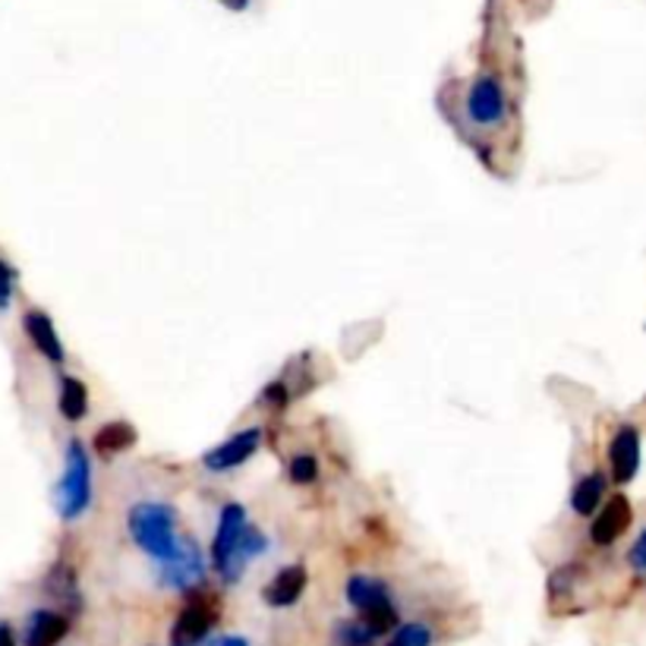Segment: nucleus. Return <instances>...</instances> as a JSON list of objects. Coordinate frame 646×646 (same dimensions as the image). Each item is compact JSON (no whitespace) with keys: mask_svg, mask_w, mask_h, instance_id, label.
<instances>
[{"mask_svg":"<svg viewBox=\"0 0 646 646\" xmlns=\"http://www.w3.org/2000/svg\"><path fill=\"white\" fill-rule=\"evenodd\" d=\"M129 536L139 549L159 561L174 558L180 543H177V517L170 505L162 502H142L129 511Z\"/></svg>","mask_w":646,"mask_h":646,"instance_id":"nucleus-1","label":"nucleus"},{"mask_svg":"<svg viewBox=\"0 0 646 646\" xmlns=\"http://www.w3.org/2000/svg\"><path fill=\"white\" fill-rule=\"evenodd\" d=\"M54 502L64 520L83 517L92 502V467H89V454L83 448V442L66 445V470L58 483Z\"/></svg>","mask_w":646,"mask_h":646,"instance_id":"nucleus-2","label":"nucleus"},{"mask_svg":"<svg viewBox=\"0 0 646 646\" xmlns=\"http://www.w3.org/2000/svg\"><path fill=\"white\" fill-rule=\"evenodd\" d=\"M218 606L215 599H193L187 603V609L177 615L174 628H170V646H195L205 641V634L215 628Z\"/></svg>","mask_w":646,"mask_h":646,"instance_id":"nucleus-3","label":"nucleus"},{"mask_svg":"<svg viewBox=\"0 0 646 646\" xmlns=\"http://www.w3.org/2000/svg\"><path fill=\"white\" fill-rule=\"evenodd\" d=\"M243 530H246V511L240 505H227L221 511V520H218V533H215V543H212V555H215V565L218 571L227 574L233 555H237V546L243 540Z\"/></svg>","mask_w":646,"mask_h":646,"instance_id":"nucleus-4","label":"nucleus"},{"mask_svg":"<svg viewBox=\"0 0 646 646\" xmlns=\"http://www.w3.org/2000/svg\"><path fill=\"white\" fill-rule=\"evenodd\" d=\"M205 568H202V558L190 540L180 543V549L174 558L162 561V583L170 590H193L195 583L202 581Z\"/></svg>","mask_w":646,"mask_h":646,"instance_id":"nucleus-5","label":"nucleus"},{"mask_svg":"<svg viewBox=\"0 0 646 646\" xmlns=\"http://www.w3.org/2000/svg\"><path fill=\"white\" fill-rule=\"evenodd\" d=\"M467 111L477 124L483 127H495L505 121V92L495 79H477L473 89H470V98H467Z\"/></svg>","mask_w":646,"mask_h":646,"instance_id":"nucleus-6","label":"nucleus"},{"mask_svg":"<svg viewBox=\"0 0 646 646\" xmlns=\"http://www.w3.org/2000/svg\"><path fill=\"white\" fill-rule=\"evenodd\" d=\"M609 460L618 483H631L641 467V435L634 426H621L609 445Z\"/></svg>","mask_w":646,"mask_h":646,"instance_id":"nucleus-7","label":"nucleus"},{"mask_svg":"<svg viewBox=\"0 0 646 646\" xmlns=\"http://www.w3.org/2000/svg\"><path fill=\"white\" fill-rule=\"evenodd\" d=\"M258 439H262L258 429L237 432L233 439H227L225 445H218V448H212V452L205 454V467H208V470H230V467H240L246 457H253V452L258 448Z\"/></svg>","mask_w":646,"mask_h":646,"instance_id":"nucleus-8","label":"nucleus"},{"mask_svg":"<svg viewBox=\"0 0 646 646\" xmlns=\"http://www.w3.org/2000/svg\"><path fill=\"white\" fill-rule=\"evenodd\" d=\"M628 527H631V505H628L624 495H615L612 502L599 511V517L593 520L590 536H593L596 546H612Z\"/></svg>","mask_w":646,"mask_h":646,"instance_id":"nucleus-9","label":"nucleus"},{"mask_svg":"<svg viewBox=\"0 0 646 646\" xmlns=\"http://www.w3.org/2000/svg\"><path fill=\"white\" fill-rule=\"evenodd\" d=\"M69 631V621L61 612H51V609H38L29 615L26 621V634L23 641L26 646H58Z\"/></svg>","mask_w":646,"mask_h":646,"instance_id":"nucleus-10","label":"nucleus"},{"mask_svg":"<svg viewBox=\"0 0 646 646\" xmlns=\"http://www.w3.org/2000/svg\"><path fill=\"white\" fill-rule=\"evenodd\" d=\"M303 590H306V568L291 565L262 590V599L268 606H275V609H284V606H293L303 596Z\"/></svg>","mask_w":646,"mask_h":646,"instance_id":"nucleus-11","label":"nucleus"},{"mask_svg":"<svg viewBox=\"0 0 646 646\" xmlns=\"http://www.w3.org/2000/svg\"><path fill=\"white\" fill-rule=\"evenodd\" d=\"M23 325H26V334H29V341H33L38 354L54 359V363H64V344H61L54 325L45 313H26Z\"/></svg>","mask_w":646,"mask_h":646,"instance_id":"nucleus-12","label":"nucleus"},{"mask_svg":"<svg viewBox=\"0 0 646 646\" xmlns=\"http://www.w3.org/2000/svg\"><path fill=\"white\" fill-rule=\"evenodd\" d=\"M347 599H351V606L359 609V612H366V609H372V606H379V603H388L391 596H388V586L379 578H366V574H356L347 581Z\"/></svg>","mask_w":646,"mask_h":646,"instance_id":"nucleus-13","label":"nucleus"},{"mask_svg":"<svg viewBox=\"0 0 646 646\" xmlns=\"http://www.w3.org/2000/svg\"><path fill=\"white\" fill-rule=\"evenodd\" d=\"M136 445V429L129 422H107L96 435V452L121 454Z\"/></svg>","mask_w":646,"mask_h":646,"instance_id":"nucleus-14","label":"nucleus"},{"mask_svg":"<svg viewBox=\"0 0 646 646\" xmlns=\"http://www.w3.org/2000/svg\"><path fill=\"white\" fill-rule=\"evenodd\" d=\"M603 495H606V480H603L599 473H590V477H583L581 483H578V489H574V495H571V508L583 517L593 515V511L599 508Z\"/></svg>","mask_w":646,"mask_h":646,"instance_id":"nucleus-15","label":"nucleus"},{"mask_svg":"<svg viewBox=\"0 0 646 646\" xmlns=\"http://www.w3.org/2000/svg\"><path fill=\"white\" fill-rule=\"evenodd\" d=\"M86 410H89V391H86V385L79 379H69L66 376L64 385H61V414L69 422H76L86 417Z\"/></svg>","mask_w":646,"mask_h":646,"instance_id":"nucleus-16","label":"nucleus"},{"mask_svg":"<svg viewBox=\"0 0 646 646\" xmlns=\"http://www.w3.org/2000/svg\"><path fill=\"white\" fill-rule=\"evenodd\" d=\"M331 646H376V634L356 618V621H338L334 634H331Z\"/></svg>","mask_w":646,"mask_h":646,"instance_id":"nucleus-17","label":"nucleus"},{"mask_svg":"<svg viewBox=\"0 0 646 646\" xmlns=\"http://www.w3.org/2000/svg\"><path fill=\"white\" fill-rule=\"evenodd\" d=\"M359 621L379 637V634H388V631H394L397 628V609L391 606V599L388 603H379V606H372V609H366V612H359Z\"/></svg>","mask_w":646,"mask_h":646,"instance_id":"nucleus-18","label":"nucleus"},{"mask_svg":"<svg viewBox=\"0 0 646 646\" xmlns=\"http://www.w3.org/2000/svg\"><path fill=\"white\" fill-rule=\"evenodd\" d=\"M385 646H432V631L426 624H404L391 634Z\"/></svg>","mask_w":646,"mask_h":646,"instance_id":"nucleus-19","label":"nucleus"},{"mask_svg":"<svg viewBox=\"0 0 646 646\" xmlns=\"http://www.w3.org/2000/svg\"><path fill=\"white\" fill-rule=\"evenodd\" d=\"M319 477V464H316V457H309V454H296L291 460V483H313Z\"/></svg>","mask_w":646,"mask_h":646,"instance_id":"nucleus-20","label":"nucleus"},{"mask_svg":"<svg viewBox=\"0 0 646 646\" xmlns=\"http://www.w3.org/2000/svg\"><path fill=\"white\" fill-rule=\"evenodd\" d=\"M13 281H16L13 268H10L7 262H0V309H3V306H10V296H13Z\"/></svg>","mask_w":646,"mask_h":646,"instance_id":"nucleus-21","label":"nucleus"},{"mask_svg":"<svg viewBox=\"0 0 646 646\" xmlns=\"http://www.w3.org/2000/svg\"><path fill=\"white\" fill-rule=\"evenodd\" d=\"M631 565H634L637 571H646V533H641V540H637L634 549H631Z\"/></svg>","mask_w":646,"mask_h":646,"instance_id":"nucleus-22","label":"nucleus"},{"mask_svg":"<svg viewBox=\"0 0 646 646\" xmlns=\"http://www.w3.org/2000/svg\"><path fill=\"white\" fill-rule=\"evenodd\" d=\"M0 646H16V634H13L10 621H0Z\"/></svg>","mask_w":646,"mask_h":646,"instance_id":"nucleus-23","label":"nucleus"},{"mask_svg":"<svg viewBox=\"0 0 646 646\" xmlns=\"http://www.w3.org/2000/svg\"><path fill=\"white\" fill-rule=\"evenodd\" d=\"M212 646H250L243 637H221V641H215Z\"/></svg>","mask_w":646,"mask_h":646,"instance_id":"nucleus-24","label":"nucleus"}]
</instances>
